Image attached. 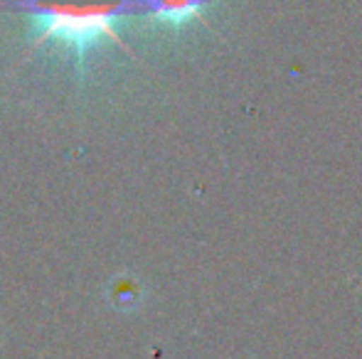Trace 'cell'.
Masks as SVG:
<instances>
[{"label": "cell", "mask_w": 362, "mask_h": 359, "mask_svg": "<svg viewBox=\"0 0 362 359\" xmlns=\"http://www.w3.org/2000/svg\"><path fill=\"white\" fill-rule=\"evenodd\" d=\"M153 8V13L160 20H173V23H182L187 18H195L200 10L202 0H146Z\"/></svg>", "instance_id": "2"}, {"label": "cell", "mask_w": 362, "mask_h": 359, "mask_svg": "<svg viewBox=\"0 0 362 359\" xmlns=\"http://www.w3.org/2000/svg\"><path fill=\"white\" fill-rule=\"evenodd\" d=\"M131 0H28V8L37 25V42H62L76 54H84L94 44H121L116 20L126 13Z\"/></svg>", "instance_id": "1"}]
</instances>
